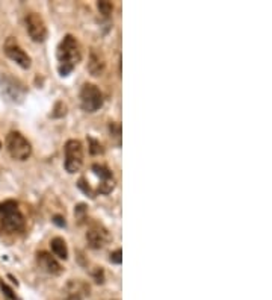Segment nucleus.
Listing matches in <instances>:
<instances>
[{"mask_svg": "<svg viewBox=\"0 0 272 300\" xmlns=\"http://www.w3.org/2000/svg\"><path fill=\"white\" fill-rule=\"evenodd\" d=\"M58 58V70L60 76H68L73 68L82 61V47L73 35H65L60 39L56 50Z\"/></svg>", "mask_w": 272, "mask_h": 300, "instance_id": "nucleus-1", "label": "nucleus"}, {"mask_svg": "<svg viewBox=\"0 0 272 300\" xmlns=\"http://www.w3.org/2000/svg\"><path fill=\"white\" fill-rule=\"evenodd\" d=\"M0 225L9 233L22 232L25 229V217L14 200L0 203Z\"/></svg>", "mask_w": 272, "mask_h": 300, "instance_id": "nucleus-2", "label": "nucleus"}, {"mask_svg": "<svg viewBox=\"0 0 272 300\" xmlns=\"http://www.w3.org/2000/svg\"><path fill=\"white\" fill-rule=\"evenodd\" d=\"M8 153L17 161H26L32 155V146L20 132H9L6 136Z\"/></svg>", "mask_w": 272, "mask_h": 300, "instance_id": "nucleus-3", "label": "nucleus"}, {"mask_svg": "<svg viewBox=\"0 0 272 300\" xmlns=\"http://www.w3.org/2000/svg\"><path fill=\"white\" fill-rule=\"evenodd\" d=\"M65 170L71 174L77 173L83 166V146L79 139H68L64 147Z\"/></svg>", "mask_w": 272, "mask_h": 300, "instance_id": "nucleus-4", "label": "nucleus"}, {"mask_svg": "<svg viewBox=\"0 0 272 300\" xmlns=\"http://www.w3.org/2000/svg\"><path fill=\"white\" fill-rule=\"evenodd\" d=\"M80 106L85 112H97L103 106V94L94 84H85L80 90Z\"/></svg>", "mask_w": 272, "mask_h": 300, "instance_id": "nucleus-5", "label": "nucleus"}, {"mask_svg": "<svg viewBox=\"0 0 272 300\" xmlns=\"http://www.w3.org/2000/svg\"><path fill=\"white\" fill-rule=\"evenodd\" d=\"M25 23H26V31H28L29 36L35 43H43L47 38V26L39 14L29 12L25 18Z\"/></svg>", "mask_w": 272, "mask_h": 300, "instance_id": "nucleus-6", "label": "nucleus"}, {"mask_svg": "<svg viewBox=\"0 0 272 300\" xmlns=\"http://www.w3.org/2000/svg\"><path fill=\"white\" fill-rule=\"evenodd\" d=\"M0 87H2V93L14 103H20L26 96L25 85L11 76H3L0 79Z\"/></svg>", "mask_w": 272, "mask_h": 300, "instance_id": "nucleus-7", "label": "nucleus"}, {"mask_svg": "<svg viewBox=\"0 0 272 300\" xmlns=\"http://www.w3.org/2000/svg\"><path fill=\"white\" fill-rule=\"evenodd\" d=\"M87 241L90 244L91 249H103L106 247L108 243L111 241V235H109V231L98 225V223H94L88 232H87Z\"/></svg>", "mask_w": 272, "mask_h": 300, "instance_id": "nucleus-8", "label": "nucleus"}, {"mask_svg": "<svg viewBox=\"0 0 272 300\" xmlns=\"http://www.w3.org/2000/svg\"><path fill=\"white\" fill-rule=\"evenodd\" d=\"M5 53L9 59H12V61L15 64H18L22 68H29L30 67V56L18 46V43L15 41L14 38H9L6 44H5Z\"/></svg>", "mask_w": 272, "mask_h": 300, "instance_id": "nucleus-9", "label": "nucleus"}, {"mask_svg": "<svg viewBox=\"0 0 272 300\" xmlns=\"http://www.w3.org/2000/svg\"><path fill=\"white\" fill-rule=\"evenodd\" d=\"M36 264L39 266V268L49 273V274H53V276H58L62 273V266L58 263V259L55 256H52V253L49 252H44L41 250L36 253Z\"/></svg>", "mask_w": 272, "mask_h": 300, "instance_id": "nucleus-10", "label": "nucleus"}, {"mask_svg": "<svg viewBox=\"0 0 272 300\" xmlns=\"http://www.w3.org/2000/svg\"><path fill=\"white\" fill-rule=\"evenodd\" d=\"M92 170L94 173L100 177V181L101 184L98 185V191L101 194H109L114 188H115V181H114V176H112V171L106 167H103V166H92Z\"/></svg>", "mask_w": 272, "mask_h": 300, "instance_id": "nucleus-11", "label": "nucleus"}, {"mask_svg": "<svg viewBox=\"0 0 272 300\" xmlns=\"http://www.w3.org/2000/svg\"><path fill=\"white\" fill-rule=\"evenodd\" d=\"M64 294L67 300H83L90 296V287L82 281H70L64 288Z\"/></svg>", "mask_w": 272, "mask_h": 300, "instance_id": "nucleus-12", "label": "nucleus"}, {"mask_svg": "<svg viewBox=\"0 0 272 300\" xmlns=\"http://www.w3.org/2000/svg\"><path fill=\"white\" fill-rule=\"evenodd\" d=\"M104 67H106V63L101 55H98L95 50L91 52L90 56V63H88V70L92 76H101V73L104 71Z\"/></svg>", "mask_w": 272, "mask_h": 300, "instance_id": "nucleus-13", "label": "nucleus"}, {"mask_svg": "<svg viewBox=\"0 0 272 300\" xmlns=\"http://www.w3.org/2000/svg\"><path fill=\"white\" fill-rule=\"evenodd\" d=\"M50 247L55 256H58L59 259H67L68 258V247L67 243L64 241V238L60 236H55L50 241Z\"/></svg>", "mask_w": 272, "mask_h": 300, "instance_id": "nucleus-14", "label": "nucleus"}, {"mask_svg": "<svg viewBox=\"0 0 272 300\" xmlns=\"http://www.w3.org/2000/svg\"><path fill=\"white\" fill-rule=\"evenodd\" d=\"M97 8L100 11V14H103L104 17H109L114 11V5L111 2H106V0H101V2L97 3Z\"/></svg>", "mask_w": 272, "mask_h": 300, "instance_id": "nucleus-15", "label": "nucleus"}, {"mask_svg": "<svg viewBox=\"0 0 272 300\" xmlns=\"http://www.w3.org/2000/svg\"><path fill=\"white\" fill-rule=\"evenodd\" d=\"M121 255H122L121 249H117L115 252H112V253H111L109 261H111L112 264H121V263H122V258H121Z\"/></svg>", "mask_w": 272, "mask_h": 300, "instance_id": "nucleus-16", "label": "nucleus"}, {"mask_svg": "<svg viewBox=\"0 0 272 300\" xmlns=\"http://www.w3.org/2000/svg\"><path fill=\"white\" fill-rule=\"evenodd\" d=\"M88 141L91 143V147H90V152L92 153V155H95V153H100L101 152V146H100V143L98 141H95L94 138H88Z\"/></svg>", "mask_w": 272, "mask_h": 300, "instance_id": "nucleus-17", "label": "nucleus"}, {"mask_svg": "<svg viewBox=\"0 0 272 300\" xmlns=\"http://www.w3.org/2000/svg\"><path fill=\"white\" fill-rule=\"evenodd\" d=\"M0 287H2V290L5 291V294H6V296H8L9 299H12V300H18V299H17V296H15V294L12 293V290H11V288H9V287H8L6 284L0 282Z\"/></svg>", "mask_w": 272, "mask_h": 300, "instance_id": "nucleus-18", "label": "nucleus"}, {"mask_svg": "<svg viewBox=\"0 0 272 300\" xmlns=\"http://www.w3.org/2000/svg\"><path fill=\"white\" fill-rule=\"evenodd\" d=\"M79 188H80V190H83V191H85V193H87L88 196H91V197H95V196H94V193L91 191V188H90L88 185H85V181H83V179H80V181H79Z\"/></svg>", "mask_w": 272, "mask_h": 300, "instance_id": "nucleus-19", "label": "nucleus"}, {"mask_svg": "<svg viewBox=\"0 0 272 300\" xmlns=\"http://www.w3.org/2000/svg\"><path fill=\"white\" fill-rule=\"evenodd\" d=\"M60 217H55V220H53V222L56 223V225H59V226H65V222H60Z\"/></svg>", "mask_w": 272, "mask_h": 300, "instance_id": "nucleus-20", "label": "nucleus"}, {"mask_svg": "<svg viewBox=\"0 0 272 300\" xmlns=\"http://www.w3.org/2000/svg\"><path fill=\"white\" fill-rule=\"evenodd\" d=\"M0 149H2V143H0Z\"/></svg>", "mask_w": 272, "mask_h": 300, "instance_id": "nucleus-21", "label": "nucleus"}]
</instances>
